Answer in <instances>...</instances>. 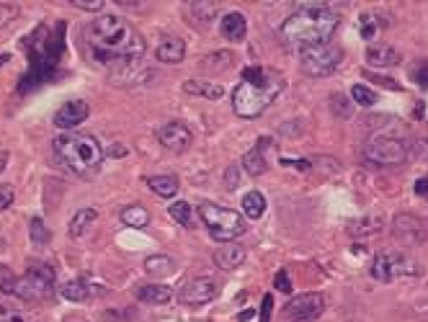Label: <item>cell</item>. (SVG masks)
Segmentation results:
<instances>
[{
  "mask_svg": "<svg viewBox=\"0 0 428 322\" xmlns=\"http://www.w3.org/2000/svg\"><path fill=\"white\" fill-rule=\"evenodd\" d=\"M86 39L93 49V57L109 70L135 65L147 52L145 36L127 18L116 16V13H103L93 18L86 29Z\"/></svg>",
  "mask_w": 428,
  "mask_h": 322,
  "instance_id": "1",
  "label": "cell"
},
{
  "mask_svg": "<svg viewBox=\"0 0 428 322\" xmlns=\"http://www.w3.org/2000/svg\"><path fill=\"white\" fill-rule=\"evenodd\" d=\"M284 85L286 80L279 70L250 65L243 70V80L232 91V109L240 119H256L282 95Z\"/></svg>",
  "mask_w": 428,
  "mask_h": 322,
  "instance_id": "2",
  "label": "cell"
},
{
  "mask_svg": "<svg viewBox=\"0 0 428 322\" xmlns=\"http://www.w3.org/2000/svg\"><path fill=\"white\" fill-rule=\"evenodd\" d=\"M341 18L330 6H302L297 13H291L279 29L282 42L294 52L309 49L317 44H328Z\"/></svg>",
  "mask_w": 428,
  "mask_h": 322,
  "instance_id": "3",
  "label": "cell"
},
{
  "mask_svg": "<svg viewBox=\"0 0 428 322\" xmlns=\"http://www.w3.org/2000/svg\"><path fill=\"white\" fill-rule=\"evenodd\" d=\"M52 150L57 160L80 178H91L103 162V147L93 135L88 132H65L57 135L52 142Z\"/></svg>",
  "mask_w": 428,
  "mask_h": 322,
  "instance_id": "4",
  "label": "cell"
},
{
  "mask_svg": "<svg viewBox=\"0 0 428 322\" xmlns=\"http://www.w3.org/2000/svg\"><path fill=\"white\" fill-rule=\"evenodd\" d=\"M199 217L217 243H235V238L245 235V229H248V222L243 220L235 209H227V206H220V204L212 201L199 204Z\"/></svg>",
  "mask_w": 428,
  "mask_h": 322,
  "instance_id": "5",
  "label": "cell"
},
{
  "mask_svg": "<svg viewBox=\"0 0 428 322\" xmlns=\"http://www.w3.org/2000/svg\"><path fill=\"white\" fill-rule=\"evenodd\" d=\"M54 281L57 273L49 263H31L26 273L18 279L16 284V297H21L24 302H39V299H49L54 291Z\"/></svg>",
  "mask_w": 428,
  "mask_h": 322,
  "instance_id": "6",
  "label": "cell"
},
{
  "mask_svg": "<svg viewBox=\"0 0 428 322\" xmlns=\"http://www.w3.org/2000/svg\"><path fill=\"white\" fill-rule=\"evenodd\" d=\"M364 155H367V160L374 162V165H387V168H392V165H400V162L408 160L411 144L405 142V139H400V137L379 132V135H374L367 142Z\"/></svg>",
  "mask_w": 428,
  "mask_h": 322,
  "instance_id": "7",
  "label": "cell"
},
{
  "mask_svg": "<svg viewBox=\"0 0 428 322\" xmlns=\"http://www.w3.org/2000/svg\"><path fill=\"white\" fill-rule=\"evenodd\" d=\"M372 279L382 281V284H390L395 279H408V276H415L420 273V266L413 258H408L405 253H397V250H385L379 253L374 261H372Z\"/></svg>",
  "mask_w": 428,
  "mask_h": 322,
  "instance_id": "8",
  "label": "cell"
},
{
  "mask_svg": "<svg viewBox=\"0 0 428 322\" xmlns=\"http://www.w3.org/2000/svg\"><path fill=\"white\" fill-rule=\"evenodd\" d=\"M343 62V49L335 47V44H317V47H309V49L300 52V65L302 70L312 77H326L333 75L338 65Z\"/></svg>",
  "mask_w": 428,
  "mask_h": 322,
  "instance_id": "9",
  "label": "cell"
},
{
  "mask_svg": "<svg viewBox=\"0 0 428 322\" xmlns=\"http://www.w3.org/2000/svg\"><path fill=\"white\" fill-rule=\"evenodd\" d=\"M326 309V297L317 291H307V294H297L284 305L282 314L286 322H315Z\"/></svg>",
  "mask_w": 428,
  "mask_h": 322,
  "instance_id": "10",
  "label": "cell"
},
{
  "mask_svg": "<svg viewBox=\"0 0 428 322\" xmlns=\"http://www.w3.org/2000/svg\"><path fill=\"white\" fill-rule=\"evenodd\" d=\"M158 142L163 144L168 153L183 155L191 147V129L183 121H168L158 129Z\"/></svg>",
  "mask_w": 428,
  "mask_h": 322,
  "instance_id": "11",
  "label": "cell"
},
{
  "mask_svg": "<svg viewBox=\"0 0 428 322\" xmlns=\"http://www.w3.org/2000/svg\"><path fill=\"white\" fill-rule=\"evenodd\" d=\"M217 294H220V284L214 279H209V276H199V279H191L186 286L181 289V302L183 305L201 307V305H209Z\"/></svg>",
  "mask_w": 428,
  "mask_h": 322,
  "instance_id": "12",
  "label": "cell"
},
{
  "mask_svg": "<svg viewBox=\"0 0 428 322\" xmlns=\"http://www.w3.org/2000/svg\"><path fill=\"white\" fill-rule=\"evenodd\" d=\"M91 114V106L86 101H68L54 111V127L65 129V132H75L77 124H83Z\"/></svg>",
  "mask_w": 428,
  "mask_h": 322,
  "instance_id": "13",
  "label": "cell"
},
{
  "mask_svg": "<svg viewBox=\"0 0 428 322\" xmlns=\"http://www.w3.org/2000/svg\"><path fill=\"white\" fill-rule=\"evenodd\" d=\"M392 232L397 240L411 243V245H420V243L426 240V229H423V224H420L413 214H400L392 224Z\"/></svg>",
  "mask_w": 428,
  "mask_h": 322,
  "instance_id": "14",
  "label": "cell"
},
{
  "mask_svg": "<svg viewBox=\"0 0 428 322\" xmlns=\"http://www.w3.org/2000/svg\"><path fill=\"white\" fill-rule=\"evenodd\" d=\"M60 294H62V299H68V302H88L93 294H106V289L88 279H72V281H68V284H62Z\"/></svg>",
  "mask_w": 428,
  "mask_h": 322,
  "instance_id": "15",
  "label": "cell"
},
{
  "mask_svg": "<svg viewBox=\"0 0 428 322\" xmlns=\"http://www.w3.org/2000/svg\"><path fill=\"white\" fill-rule=\"evenodd\" d=\"M186 57V42L181 36H163L155 47V60L163 65H178Z\"/></svg>",
  "mask_w": 428,
  "mask_h": 322,
  "instance_id": "16",
  "label": "cell"
},
{
  "mask_svg": "<svg viewBox=\"0 0 428 322\" xmlns=\"http://www.w3.org/2000/svg\"><path fill=\"white\" fill-rule=\"evenodd\" d=\"M367 62L372 68H395L403 62V54L392 44H372L367 47Z\"/></svg>",
  "mask_w": 428,
  "mask_h": 322,
  "instance_id": "17",
  "label": "cell"
},
{
  "mask_svg": "<svg viewBox=\"0 0 428 322\" xmlns=\"http://www.w3.org/2000/svg\"><path fill=\"white\" fill-rule=\"evenodd\" d=\"M212 258H214V266H217V268L232 271V268H238L240 263L245 261V247L238 245V243H224L222 247L214 250Z\"/></svg>",
  "mask_w": 428,
  "mask_h": 322,
  "instance_id": "18",
  "label": "cell"
},
{
  "mask_svg": "<svg viewBox=\"0 0 428 322\" xmlns=\"http://www.w3.org/2000/svg\"><path fill=\"white\" fill-rule=\"evenodd\" d=\"M220 31L227 42H243L245 39V31H248V24H245V16L232 10L227 16H222V24H220Z\"/></svg>",
  "mask_w": 428,
  "mask_h": 322,
  "instance_id": "19",
  "label": "cell"
},
{
  "mask_svg": "<svg viewBox=\"0 0 428 322\" xmlns=\"http://www.w3.org/2000/svg\"><path fill=\"white\" fill-rule=\"evenodd\" d=\"M137 299L145 305H168L173 299V289L163 284H145L137 289Z\"/></svg>",
  "mask_w": 428,
  "mask_h": 322,
  "instance_id": "20",
  "label": "cell"
},
{
  "mask_svg": "<svg viewBox=\"0 0 428 322\" xmlns=\"http://www.w3.org/2000/svg\"><path fill=\"white\" fill-rule=\"evenodd\" d=\"M183 91L189 95H201V98H209V101H220L224 95V88L220 83H209V80H186L183 83Z\"/></svg>",
  "mask_w": 428,
  "mask_h": 322,
  "instance_id": "21",
  "label": "cell"
},
{
  "mask_svg": "<svg viewBox=\"0 0 428 322\" xmlns=\"http://www.w3.org/2000/svg\"><path fill=\"white\" fill-rule=\"evenodd\" d=\"M356 26H359V34L361 39H374V36L382 34V29L387 26V21L382 16H379L377 10H367V13H361L359 21H356Z\"/></svg>",
  "mask_w": 428,
  "mask_h": 322,
  "instance_id": "22",
  "label": "cell"
},
{
  "mask_svg": "<svg viewBox=\"0 0 428 322\" xmlns=\"http://www.w3.org/2000/svg\"><path fill=\"white\" fill-rule=\"evenodd\" d=\"M95 220H98V212H95V209H80V212H77L75 217L70 220V227H68L70 238L80 240L88 232V229L93 227Z\"/></svg>",
  "mask_w": 428,
  "mask_h": 322,
  "instance_id": "23",
  "label": "cell"
},
{
  "mask_svg": "<svg viewBox=\"0 0 428 322\" xmlns=\"http://www.w3.org/2000/svg\"><path fill=\"white\" fill-rule=\"evenodd\" d=\"M263 144H266V139L261 144H256L253 150H248L245 158H243V168L248 170L250 176H263L266 170H268V162H266V155H263Z\"/></svg>",
  "mask_w": 428,
  "mask_h": 322,
  "instance_id": "24",
  "label": "cell"
},
{
  "mask_svg": "<svg viewBox=\"0 0 428 322\" xmlns=\"http://www.w3.org/2000/svg\"><path fill=\"white\" fill-rule=\"evenodd\" d=\"M121 222H124L127 227L142 229L150 224V212H147L142 204H132V206H124V209H121Z\"/></svg>",
  "mask_w": 428,
  "mask_h": 322,
  "instance_id": "25",
  "label": "cell"
},
{
  "mask_svg": "<svg viewBox=\"0 0 428 322\" xmlns=\"http://www.w3.org/2000/svg\"><path fill=\"white\" fill-rule=\"evenodd\" d=\"M147 186L153 188L158 196H163V199H173L178 194V178L176 176H150Z\"/></svg>",
  "mask_w": 428,
  "mask_h": 322,
  "instance_id": "26",
  "label": "cell"
},
{
  "mask_svg": "<svg viewBox=\"0 0 428 322\" xmlns=\"http://www.w3.org/2000/svg\"><path fill=\"white\" fill-rule=\"evenodd\" d=\"M382 229V217H359L356 222L349 224V232L353 238H372Z\"/></svg>",
  "mask_w": 428,
  "mask_h": 322,
  "instance_id": "27",
  "label": "cell"
},
{
  "mask_svg": "<svg viewBox=\"0 0 428 322\" xmlns=\"http://www.w3.org/2000/svg\"><path fill=\"white\" fill-rule=\"evenodd\" d=\"M243 212L250 220H261L266 212V196L261 191H248V194L243 196Z\"/></svg>",
  "mask_w": 428,
  "mask_h": 322,
  "instance_id": "28",
  "label": "cell"
},
{
  "mask_svg": "<svg viewBox=\"0 0 428 322\" xmlns=\"http://www.w3.org/2000/svg\"><path fill=\"white\" fill-rule=\"evenodd\" d=\"M168 214L173 217V222H178L181 227H191L194 224V214H191V206L186 201H173L168 206Z\"/></svg>",
  "mask_w": 428,
  "mask_h": 322,
  "instance_id": "29",
  "label": "cell"
},
{
  "mask_svg": "<svg viewBox=\"0 0 428 322\" xmlns=\"http://www.w3.org/2000/svg\"><path fill=\"white\" fill-rule=\"evenodd\" d=\"M145 268L153 276H163V273H171L176 268V263L168 258V255H153V258H147L145 261Z\"/></svg>",
  "mask_w": 428,
  "mask_h": 322,
  "instance_id": "30",
  "label": "cell"
},
{
  "mask_svg": "<svg viewBox=\"0 0 428 322\" xmlns=\"http://www.w3.org/2000/svg\"><path fill=\"white\" fill-rule=\"evenodd\" d=\"M29 238H31V243H34V245H47V243H49V229L44 227V220L42 217H34V220L29 222Z\"/></svg>",
  "mask_w": 428,
  "mask_h": 322,
  "instance_id": "31",
  "label": "cell"
},
{
  "mask_svg": "<svg viewBox=\"0 0 428 322\" xmlns=\"http://www.w3.org/2000/svg\"><path fill=\"white\" fill-rule=\"evenodd\" d=\"M351 98H353V103H359V106H364V109H369V106H374L377 103V98L379 95L369 88V85H361V83H356L351 88Z\"/></svg>",
  "mask_w": 428,
  "mask_h": 322,
  "instance_id": "32",
  "label": "cell"
},
{
  "mask_svg": "<svg viewBox=\"0 0 428 322\" xmlns=\"http://www.w3.org/2000/svg\"><path fill=\"white\" fill-rule=\"evenodd\" d=\"M191 13H194V18L197 21H201V24H212L214 18H217V6H212V3H191L189 6Z\"/></svg>",
  "mask_w": 428,
  "mask_h": 322,
  "instance_id": "33",
  "label": "cell"
},
{
  "mask_svg": "<svg viewBox=\"0 0 428 322\" xmlns=\"http://www.w3.org/2000/svg\"><path fill=\"white\" fill-rule=\"evenodd\" d=\"M16 284L18 279L13 276V271L6 268V266H0V291L3 294H16Z\"/></svg>",
  "mask_w": 428,
  "mask_h": 322,
  "instance_id": "34",
  "label": "cell"
},
{
  "mask_svg": "<svg viewBox=\"0 0 428 322\" xmlns=\"http://www.w3.org/2000/svg\"><path fill=\"white\" fill-rule=\"evenodd\" d=\"M0 322H26L24 314L18 312L16 307L8 305L6 299H0Z\"/></svg>",
  "mask_w": 428,
  "mask_h": 322,
  "instance_id": "35",
  "label": "cell"
},
{
  "mask_svg": "<svg viewBox=\"0 0 428 322\" xmlns=\"http://www.w3.org/2000/svg\"><path fill=\"white\" fill-rule=\"evenodd\" d=\"M230 62H232V54H227V52H214V54H209V57L201 62V68L214 65V70H220V68H227Z\"/></svg>",
  "mask_w": 428,
  "mask_h": 322,
  "instance_id": "36",
  "label": "cell"
},
{
  "mask_svg": "<svg viewBox=\"0 0 428 322\" xmlns=\"http://www.w3.org/2000/svg\"><path fill=\"white\" fill-rule=\"evenodd\" d=\"M330 106H333V111L338 114V109H341V119H351V114H353V109H351V103L346 101L341 93H335L333 98H330Z\"/></svg>",
  "mask_w": 428,
  "mask_h": 322,
  "instance_id": "37",
  "label": "cell"
},
{
  "mask_svg": "<svg viewBox=\"0 0 428 322\" xmlns=\"http://www.w3.org/2000/svg\"><path fill=\"white\" fill-rule=\"evenodd\" d=\"M13 199H16V188L10 186V183H3L0 186V212H6L10 204H13Z\"/></svg>",
  "mask_w": 428,
  "mask_h": 322,
  "instance_id": "38",
  "label": "cell"
},
{
  "mask_svg": "<svg viewBox=\"0 0 428 322\" xmlns=\"http://www.w3.org/2000/svg\"><path fill=\"white\" fill-rule=\"evenodd\" d=\"M16 16H18V6H13V3H0V26H6Z\"/></svg>",
  "mask_w": 428,
  "mask_h": 322,
  "instance_id": "39",
  "label": "cell"
},
{
  "mask_svg": "<svg viewBox=\"0 0 428 322\" xmlns=\"http://www.w3.org/2000/svg\"><path fill=\"white\" fill-rule=\"evenodd\" d=\"M274 286L282 291V294H291V281L289 276H286V271H276V279H274Z\"/></svg>",
  "mask_w": 428,
  "mask_h": 322,
  "instance_id": "40",
  "label": "cell"
},
{
  "mask_svg": "<svg viewBox=\"0 0 428 322\" xmlns=\"http://www.w3.org/2000/svg\"><path fill=\"white\" fill-rule=\"evenodd\" d=\"M413 80H415L420 88H428V62H423L420 68L413 70Z\"/></svg>",
  "mask_w": 428,
  "mask_h": 322,
  "instance_id": "41",
  "label": "cell"
},
{
  "mask_svg": "<svg viewBox=\"0 0 428 322\" xmlns=\"http://www.w3.org/2000/svg\"><path fill=\"white\" fill-rule=\"evenodd\" d=\"M271 309H274V297L266 294L263 305H261V322H271Z\"/></svg>",
  "mask_w": 428,
  "mask_h": 322,
  "instance_id": "42",
  "label": "cell"
},
{
  "mask_svg": "<svg viewBox=\"0 0 428 322\" xmlns=\"http://www.w3.org/2000/svg\"><path fill=\"white\" fill-rule=\"evenodd\" d=\"M72 6H75V8H83V10H101L103 0H72Z\"/></svg>",
  "mask_w": 428,
  "mask_h": 322,
  "instance_id": "43",
  "label": "cell"
},
{
  "mask_svg": "<svg viewBox=\"0 0 428 322\" xmlns=\"http://www.w3.org/2000/svg\"><path fill=\"white\" fill-rule=\"evenodd\" d=\"M103 155H109V158H124V155H127V147L119 144V142H114V144H109V147L103 150Z\"/></svg>",
  "mask_w": 428,
  "mask_h": 322,
  "instance_id": "44",
  "label": "cell"
},
{
  "mask_svg": "<svg viewBox=\"0 0 428 322\" xmlns=\"http://www.w3.org/2000/svg\"><path fill=\"white\" fill-rule=\"evenodd\" d=\"M238 183H240V170L227 168V188H238Z\"/></svg>",
  "mask_w": 428,
  "mask_h": 322,
  "instance_id": "45",
  "label": "cell"
},
{
  "mask_svg": "<svg viewBox=\"0 0 428 322\" xmlns=\"http://www.w3.org/2000/svg\"><path fill=\"white\" fill-rule=\"evenodd\" d=\"M415 194H418V196L428 194V176H423L420 181H415Z\"/></svg>",
  "mask_w": 428,
  "mask_h": 322,
  "instance_id": "46",
  "label": "cell"
},
{
  "mask_svg": "<svg viewBox=\"0 0 428 322\" xmlns=\"http://www.w3.org/2000/svg\"><path fill=\"white\" fill-rule=\"evenodd\" d=\"M282 165H294V168H300V170H309V162L307 160H286V158H284Z\"/></svg>",
  "mask_w": 428,
  "mask_h": 322,
  "instance_id": "47",
  "label": "cell"
}]
</instances>
